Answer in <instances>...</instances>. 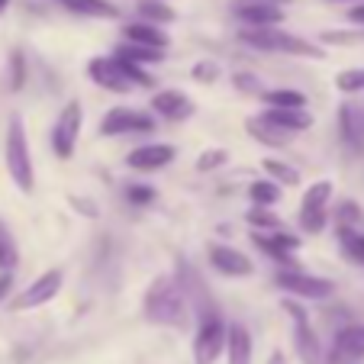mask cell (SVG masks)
Here are the masks:
<instances>
[{
    "label": "cell",
    "instance_id": "4316f807",
    "mask_svg": "<svg viewBox=\"0 0 364 364\" xmlns=\"http://www.w3.org/2000/svg\"><path fill=\"white\" fill-rule=\"evenodd\" d=\"M245 223H248L252 229H258V232H274V229H284L281 216L271 213L268 206H258V203H255L252 210L245 213Z\"/></svg>",
    "mask_w": 364,
    "mask_h": 364
},
{
    "label": "cell",
    "instance_id": "52a82bcc",
    "mask_svg": "<svg viewBox=\"0 0 364 364\" xmlns=\"http://www.w3.org/2000/svg\"><path fill=\"white\" fill-rule=\"evenodd\" d=\"M329 200H332V181H316L300 200V229L309 235H319L329 223Z\"/></svg>",
    "mask_w": 364,
    "mask_h": 364
},
{
    "label": "cell",
    "instance_id": "9c48e42d",
    "mask_svg": "<svg viewBox=\"0 0 364 364\" xmlns=\"http://www.w3.org/2000/svg\"><path fill=\"white\" fill-rule=\"evenodd\" d=\"M65 287V271L62 268H52V271H42L39 277H36L33 284H29L26 290H23L20 296H14V303H10V309H36V306H46V303H52L58 294H62Z\"/></svg>",
    "mask_w": 364,
    "mask_h": 364
},
{
    "label": "cell",
    "instance_id": "cb8c5ba5",
    "mask_svg": "<svg viewBox=\"0 0 364 364\" xmlns=\"http://www.w3.org/2000/svg\"><path fill=\"white\" fill-rule=\"evenodd\" d=\"M336 239L345 258L358 268H364V229H336Z\"/></svg>",
    "mask_w": 364,
    "mask_h": 364
},
{
    "label": "cell",
    "instance_id": "74e56055",
    "mask_svg": "<svg viewBox=\"0 0 364 364\" xmlns=\"http://www.w3.org/2000/svg\"><path fill=\"white\" fill-rule=\"evenodd\" d=\"M232 84L242 90V94H255L262 97V81L252 75V71H239V75H232Z\"/></svg>",
    "mask_w": 364,
    "mask_h": 364
},
{
    "label": "cell",
    "instance_id": "7402d4cb",
    "mask_svg": "<svg viewBox=\"0 0 364 364\" xmlns=\"http://www.w3.org/2000/svg\"><path fill=\"white\" fill-rule=\"evenodd\" d=\"M68 14H77V16H94V20H117L119 16V7L110 4V0H58Z\"/></svg>",
    "mask_w": 364,
    "mask_h": 364
},
{
    "label": "cell",
    "instance_id": "7bdbcfd3",
    "mask_svg": "<svg viewBox=\"0 0 364 364\" xmlns=\"http://www.w3.org/2000/svg\"><path fill=\"white\" fill-rule=\"evenodd\" d=\"M7 7H10V0H0V14H7Z\"/></svg>",
    "mask_w": 364,
    "mask_h": 364
},
{
    "label": "cell",
    "instance_id": "ba28073f",
    "mask_svg": "<svg viewBox=\"0 0 364 364\" xmlns=\"http://www.w3.org/2000/svg\"><path fill=\"white\" fill-rule=\"evenodd\" d=\"M81 126H84V107L81 100H68L58 113L55 126H52V149L62 161H68L75 155V145L77 136H81Z\"/></svg>",
    "mask_w": 364,
    "mask_h": 364
},
{
    "label": "cell",
    "instance_id": "b9f144b4",
    "mask_svg": "<svg viewBox=\"0 0 364 364\" xmlns=\"http://www.w3.org/2000/svg\"><path fill=\"white\" fill-rule=\"evenodd\" d=\"M268 364H287V358H284V351H271Z\"/></svg>",
    "mask_w": 364,
    "mask_h": 364
},
{
    "label": "cell",
    "instance_id": "f546056e",
    "mask_svg": "<svg viewBox=\"0 0 364 364\" xmlns=\"http://www.w3.org/2000/svg\"><path fill=\"white\" fill-rule=\"evenodd\" d=\"M264 107H306V97L300 90L290 87H274V90H262Z\"/></svg>",
    "mask_w": 364,
    "mask_h": 364
},
{
    "label": "cell",
    "instance_id": "6da1fadb",
    "mask_svg": "<svg viewBox=\"0 0 364 364\" xmlns=\"http://www.w3.org/2000/svg\"><path fill=\"white\" fill-rule=\"evenodd\" d=\"M142 313L149 323L155 326H168V329H184L187 326V296H184V284H178L171 274H159L149 284L142 300Z\"/></svg>",
    "mask_w": 364,
    "mask_h": 364
},
{
    "label": "cell",
    "instance_id": "e575fe53",
    "mask_svg": "<svg viewBox=\"0 0 364 364\" xmlns=\"http://www.w3.org/2000/svg\"><path fill=\"white\" fill-rule=\"evenodd\" d=\"M226 161H229V151L226 149H206V151H200L197 171H216V168H223Z\"/></svg>",
    "mask_w": 364,
    "mask_h": 364
},
{
    "label": "cell",
    "instance_id": "f35d334b",
    "mask_svg": "<svg viewBox=\"0 0 364 364\" xmlns=\"http://www.w3.org/2000/svg\"><path fill=\"white\" fill-rule=\"evenodd\" d=\"M68 200H71V206H75L77 213L87 216V220H97V216H100V213H97V203L90 197H75V193H71Z\"/></svg>",
    "mask_w": 364,
    "mask_h": 364
},
{
    "label": "cell",
    "instance_id": "ac0fdd59",
    "mask_svg": "<svg viewBox=\"0 0 364 364\" xmlns=\"http://www.w3.org/2000/svg\"><path fill=\"white\" fill-rule=\"evenodd\" d=\"M245 132L255 139V142L271 145V149H284V145H290L296 139V132L281 129V126H274L271 119H264V117H248L245 119Z\"/></svg>",
    "mask_w": 364,
    "mask_h": 364
},
{
    "label": "cell",
    "instance_id": "d6986e66",
    "mask_svg": "<svg viewBox=\"0 0 364 364\" xmlns=\"http://www.w3.org/2000/svg\"><path fill=\"white\" fill-rule=\"evenodd\" d=\"M262 117L271 119L274 126H281V129L296 132V136H300L303 129H309V126H313V117L306 113V107H268Z\"/></svg>",
    "mask_w": 364,
    "mask_h": 364
},
{
    "label": "cell",
    "instance_id": "f1b7e54d",
    "mask_svg": "<svg viewBox=\"0 0 364 364\" xmlns=\"http://www.w3.org/2000/svg\"><path fill=\"white\" fill-rule=\"evenodd\" d=\"M264 171H268V178H274L277 184H284V187H296L300 184V171H296L294 165H287V161H281V159H264Z\"/></svg>",
    "mask_w": 364,
    "mask_h": 364
},
{
    "label": "cell",
    "instance_id": "83f0119b",
    "mask_svg": "<svg viewBox=\"0 0 364 364\" xmlns=\"http://www.w3.org/2000/svg\"><path fill=\"white\" fill-rule=\"evenodd\" d=\"M139 16H142V20H149V23H159V26H165V23H174V20H178L174 7L161 4V0H142V4H139Z\"/></svg>",
    "mask_w": 364,
    "mask_h": 364
},
{
    "label": "cell",
    "instance_id": "4dcf8cb0",
    "mask_svg": "<svg viewBox=\"0 0 364 364\" xmlns=\"http://www.w3.org/2000/svg\"><path fill=\"white\" fill-rule=\"evenodd\" d=\"M20 262V248H16L14 235H10L7 223L0 220V271H14Z\"/></svg>",
    "mask_w": 364,
    "mask_h": 364
},
{
    "label": "cell",
    "instance_id": "ab89813d",
    "mask_svg": "<svg viewBox=\"0 0 364 364\" xmlns=\"http://www.w3.org/2000/svg\"><path fill=\"white\" fill-rule=\"evenodd\" d=\"M348 23H355V26H364V0L348 10Z\"/></svg>",
    "mask_w": 364,
    "mask_h": 364
},
{
    "label": "cell",
    "instance_id": "ffe728a7",
    "mask_svg": "<svg viewBox=\"0 0 364 364\" xmlns=\"http://www.w3.org/2000/svg\"><path fill=\"white\" fill-rule=\"evenodd\" d=\"M126 42H139V46H151V48H168L171 46V39H168V33L159 26V23H129V26L123 29Z\"/></svg>",
    "mask_w": 364,
    "mask_h": 364
},
{
    "label": "cell",
    "instance_id": "4fadbf2b",
    "mask_svg": "<svg viewBox=\"0 0 364 364\" xmlns=\"http://www.w3.org/2000/svg\"><path fill=\"white\" fill-rule=\"evenodd\" d=\"M174 155H178V149H174V145L149 142V145L132 149L129 155H126V165H129L132 171H161V168H168L174 161Z\"/></svg>",
    "mask_w": 364,
    "mask_h": 364
},
{
    "label": "cell",
    "instance_id": "3957f363",
    "mask_svg": "<svg viewBox=\"0 0 364 364\" xmlns=\"http://www.w3.org/2000/svg\"><path fill=\"white\" fill-rule=\"evenodd\" d=\"M4 159H7V171L14 178V184L23 193H33L36 187V171H33V155H29V139H26V126L20 117H10L7 123V149H4Z\"/></svg>",
    "mask_w": 364,
    "mask_h": 364
},
{
    "label": "cell",
    "instance_id": "ee69618b",
    "mask_svg": "<svg viewBox=\"0 0 364 364\" xmlns=\"http://www.w3.org/2000/svg\"><path fill=\"white\" fill-rule=\"evenodd\" d=\"M329 4H361V0H329Z\"/></svg>",
    "mask_w": 364,
    "mask_h": 364
},
{
    "label": "cell",
    "instance_id": "8d00e7d4",
    "mask_svg": "<svg viewBox=\"0 0 364 364\" xmlns=\"http://www.w3.org/2000/svg\"><path fill=\"white\" fill-rule=\"evenodd\" d=\"M119 62H123L126 75L132 77V84H136V87H155V77H151L149 71L142 68V65H136V62H126V58H119Z\"/></svg>",
    "mask_w": 364,
    "mask_h": 364
},
{
    "label": "cell",
    "instance_id": "603a6c76",
    "mask_svg": "<svg viewBox=\"0 0 364 364\" xmlns=\"http://www.w3.org/2000/svg\"><path fill=\"white\" fill-rule=\"evenodd\" d=\"M117 58H126V62H136V65H159L168 58V48H151V46H139V42H119L113 48Z\"/></svg>",
    "mask_w": 364,
    "mask_h": 364
},
{
    "label": "cell",
    "instance_id": "5b68a950",
    "mask_svg": "<svg viewBox=\"0 0 364 364\" xmlns=\"http://www.w3.org/2000/svg\"><path fill=\"white\" fill-rule=\"evenodd\" d=\"M274 284L284 290V294H294L296 300H329L336 294V284L329 277H316L306 274L300 268H284L274 274Z\"/></svg>",
    "mask_w": 364,
    "mask_h": 364
},
{
    "label": "cell",
    "instance_id": "2e32d148",
    "mask_svg": "<svg viewBox=\"0 0 364 364\" xmlns=\"http://www.w3.org/2000/svg\"><path fill=\"white\" fill-rule=\"evenodd\" d=\"M210 264L226 277H248L255 274V262L245 252L232 245H210Z\"/></svg>",
    "mask_w": 364,
    "mask_h": 364
},
{
    "label": "cell",
    "instance_id": "5bb4252c",
    "mask_svg": "<svg viewBox=\"0 0 364 364\" xmlns=\"http://www.w3.org/2000/svg\"><path fill=\"white\" fill-rule=\"evenodd\" d=\"M151 113L155 117H161V119H168V123H181V119H187V117H193V100L184 94V90H174V87H168V90H159V94L151 97Z\"/></svg>",
    "mask_w": 364,
    "mask_h": 364
},
{
    "label": "cell",
    "instance_id": "7a4b0ae2",
    "mask_svg": "<svg viewBox=\"0 0 364 364\" xmlns=\"http://www.w3.org/2000/svg\"><path fill=\"white\" fill-rule=\"evenodd\" d=\"M239 42L258 48V52H271V55L316 58V62L326 58V48L319 42L300 39V36L287 33V29H277V26H245V29H239Z\"/></svg>",
    "mask_w": 364,
    "mask_h": 364
},
{
    "label": "cell",
    "instance_id": "d6a6232c",
    "mask_svg": "<svg viewBox=\"0 0 364 364\" xmlns=\"http://www.w3.org/2000/svg\"><path fill=\"white\" fill-rule=\"evenodd\" d=\"M23 84H26V55L14 48L10 52V90H23Z\"/></svg>",
    "mask_w": 364,
    "mask_h": 364
},
{
    "label": "cell",
    "instance_id": "8fae6325",
    "mask_svg": "<svg viewBox=\"0 0 364 364\" xmlns=\"http://www.w3.org/2000/svg\"><path fill=\"white\" fill-rule=\"evenodd\" d=\"M126 132H155V113L113 107L100 119V136H126Z\"/></svg>",
    "mask_w": 364,
    "mask_h": 364
},
{
    "label": "cell",
    "instance_id": "30bf717a",
    "mask_svg": "<svg viewBox=\"0 0 364 364\" xmlns=\"http://www.w3.org/2000/svg\"><path fill=\"white\" fill-rule=\"evenodd\" d=\"M87 75H90V81H94L97 87L113 90V94H129V90L136 87V84H132V77L126 75L123 62H119L117 55H97V58H90Z\"/></svg>",
    "mask_w": 364,
    "mask_h": 364
},
{
    "label": "cell",
    "instance_id": "836d02e7",
    "mask_svg": "<svg viewBox=\"0 0 364 364\" xmlns=\"http://www.w3.org/2000/svg\"><path fill=\"white\" fill-rule=\"evenodd\" d=\"M191 75H193V81H200V84H213V81H220L223 68H220V62H213V58H203V62H197L191 68Z\"/></svg>",
    "mask_w": 364,
    "mask_h": 364
},
{
    "label": "cell",
    "instance_id": "bcb514c9",
    "mask_svg": "<svg viewBox=\"0 0 364 364\" xmlns=\"http://www.w3.org/2000/svg\"><path fill=\"white\" fill-rule=\"evenodd\" d=\"M361 107H364V103H361Z\"/></svg>",
    "mask_w": 364,
    "mask_h": 364
},
{
    "label": "cell",
    "instance_id": "44dd1931",
    "mask_svg": "<svg viewBox=\"0 0 364 364\" xmlns=\"http://www.w3.org/2000/svg\"><path fill=\"white\" fill-rule=\"evenodd\" d=\"M226 364H252V332H248L242 323L229 326Z\"/></svg>",
    "mask_w": 364,
    "mask_h": 364
},
{
    "label": "cell",
    "instance_id": "484cf974",
    "mask_svg": "<svg viewBox=\"0 0 364 364\" xmlns=\"http://www.w3.org/2000/svg\"><path fill=\"white\" fill-rule=\"evenodd\" d=\"M336 229H364V210L355 200H342L336 206Z\"/></svg>",
    "mask_w": 364,
    "mask_h": 364
},
{
    "label": "cell",
    "instance_id": "1f68e13d",
    "mask_svg": "<svg viewBox=\"0 0 364 364\" xmlns=\"http://www.w3.org/2000/svg\"><path fill=\"white\" fill-rule=\"evenodd\" d=\"M336 90L342 94H361L364 90V68H345L336 75Z\"/></svg>",
    "mask_w": 364,
    "mask_h": 364
},
{
    "label": "cell",
    "instance_id": "277c9868",
    "mask_svg": "<svg viewBox=\"0 0 364 364\" xmlns=\"http://www.w3.org/2000/svg\"><path fill=\"white\" fill-rule=\"evenodd\" d=\"M229 342V326L220 313H210V316L200 319L197 336H193V361L197 364H213L216 358L226 351Z\"/></svg>",
    "mask_w": 364,
    "mask_h": 364
},
{
    "label": "cell",
    "instance_id": "60d3db41",
    "mask_svg": "<svg viewBox=\"0 0 364 364\" xmlns=\"http://www.w3.org/2000/svg\"><path fill=\"white\" fill-rule=\"evenodd\" d=\"M10 287H14V271H4L0 274V300L10 294Z\"/></svg>",
    "mask_w": 364,
    "mask_h": 364
},
{
    "label": "cell",
    "instance_id": "e0dca14e",
    "mask_svg": "<svg viewBox=\"0 0 364 364\" xmlns=\"http://www.w3.org/2000/svg\"><path fill=\"white\" fill-rule=\"evenodd\" d=\"M338 136L348 149H361L364 145V107L345 100L338 107Z\"/></svg>",
    "mask_w": 364,
    "mask_h": 364
},
{
    "label": "cell",
    "instance_id": "d4e9b609",
    "mask_svg": "<svg viewBox=\"0 0 364 364\" xmlns=\"http://www.w3.org/2000/svg\"><path fill=\"white\" fill-rule=\"evenodd\" d=\"M248 200L258 206H274L281 200V184L274 178H264V181H255L248 184Z\"/></svg>",
    "mask_w": 364,
    "mask_h": 364
},
{
    "label": "cell",
    "instance_id": "9a60e30c",
    "mask_svg": "<svg viewBox=\"0 0 364 364\" xmlns=\"http://www.w3.org/2000/svg\"><path fill=\"white\" fill-rule=\"evenodd\" d=\"M235 20H239L242 26H281L284 7L281 4H264V0H239Z\"/></svg>",
    "mask_w": 364,
    "mask_h": 364
},
{
    "label": "cell",
    "instance_id": "8992f818",
    "mask_svg": "<svg viewBox=\"0 0 364 364\" xmlns=\"http://www.w3.org/2000/svg\"><path fill=\"white\" fill-rule=\"evenodd\" d=\"M284 313L294 319V348L303 364H326L323 345H319L316 332L309 326V313L296 300H284Z\"/></svg>",
    "mask_w": 364,
    "mask_h": 364
},
{
    "label": "cell",
    "instance_id": "7c38bea8",
    "mask_svg": "<svg viewBox=\"0 0 364 364\" xmlns=\"http://www.w3.org/2000/svg\"><path fill=\"white\" fill-rule=\"evenodd\" d=\"M364 358V326L351 323L342 326L332 338V348L326 355V364H355Z\"/></svg>",
    "mask_w": 364,
    "mask_h": 364
},
{
    "label": "cell",
    "instance_id": "d590c367",
    "mask_svg": "<svg viewBox=\"0 0 364 364\" xmlns=\"http://www.w3.org/2000/svg\"><path fill=\"white\" fill-rule=\"evenodd\" d=\"M126 200L136 206H149L151 200H155V187L151 184H129L126 187Z\"/></svg>",
    "mask_w": 364,
    "mask_h": 364
},
{
    "label": "cell",
    "instance_id": "f6af8a7d",
    "mask_svg": "<svg viewBox=\"0 0 364 364\" xmlns=\"http://www.w3.org/2000/svg\"><path fill=\"white\" fill-rule=\"evenodd\" d=\"M264 4H290V0H264Z\"/></svg>",
    "mask_w": 364,
    "mask_h": 364
}]
</instances>
